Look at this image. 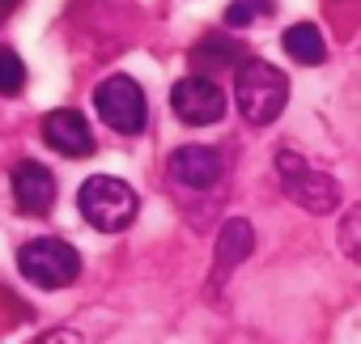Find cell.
<instances>
[{
    "label": "cell",
    "mask_w": 361,
    "mask_h": 344,
    "mask_svg": "<svg viewBox=\"0 0 361 344\" xmlns=\"http://www.w3.org/2000/svg\"><path fill=\"white\" fill-rule=\"evenodd\" d=\"M285 51L298 60V64H323L327 56V43H323V30L314 22H298L285 30Z\"/></svg>",
    "instance_id": "8fae6325"
},
{
    "label": "cell",
    "mask_w": 361,
    "mask_h": 344,
    "mask_svg": "<svg viewBox=\"0 0 361 344\" xmlns=\"http://www.w3.org/2000/svg\"><path fill=\"white\" fill-rule=\"evenodd\" d=\"M43 140L64 157H90L94 153V132H90L85 115L73 106H60L43 119Z\"/></svg>",
    "instance_id": "ba28073f"
},
{
    "label": "cell",
    "mask_w": 361,
    "mask_h": 344,
    "mask_svg": "<svg viewBox=\"0 0 361 344\" xmlns=\"http://www.w3.org/2000/svg\"><path fill=\"white\" fill-rule=\"evenodd\" d=\"M255 13H272V0H238L226 9V26H247Z\"/></svg>",
    "instance_id": "5bb4252c"
},
{
    "label": "cell",
    "mask_w": 361,
    "mask_h": 344,
    "mask_svg": "<svg viewBox=\"0 0 361 344\" xmlns=\"http://www.w3.org/2000/svg\"><path fill=\"white\" fill-rule=\"evenodd\" d=\"M18 5H22V0H0V22H5V18L18 9Z\"/></svg>",
    "instance_id": "e0dca14e"
},
{
    "label": "cell",
    "mask_w": 361,
    "mask_h": 344,
    "mask_svg": "<svg viewBox=\"0 0 361 344\" xmlns=\"http://www.w3.org/2000/svg\"><path fill=\"white\" fill-rule=\"evenodd\" d=\"M13 200L22 213L30 217H47L51 204H56V175L43 166V161H18L13 166Z\"/></svg>",
    "instance_id": "52a82bcc"
},
{
    "label": "cell",
    "mask_w": 361,
    "mask_h": 344,
    "mask_svg": "<svg viewBox=\"0 0 361 344\" xmlns=\"http://www.w3.org/2000/svg\"><path fill=\"white\" fill-rule=\"evenodd\" d=\"M289 102V77L268 60H247L234 77V106L251 128L272 123Z\"/></svg>",
    "instance_id": "6da1fadb"
},
{
    "label": "cell",
    "mask_w": 361,
    "mask_h": 344,
    "mask_svg": "<svg viewBox=\"0 0 361 344\" xmlns=\"http://www.w3.org/2000/svg\"><path fill=\"white\" fill-rule=\"evenodd\" d=\"M251 247H255V230H251V221H243V217H234V221H226L221 226V234H217V255H213V289L251 255Z\"/></svg>",
    "instance_id": "30bf717a"
},
{
    "label": "cell",
    "mask_w": 361,
    "mask_h": 344,
    "mask_svg": "<svg viewBox=\"0 0 361 344\" xmlns=\"http://www.w3.org/2000/svg\"><path fill=\"white\" fill-rule=\"evenodd\" d=\"M230 60H243V47L226 35H209L192 51V64H200V68H230Z\"/></svg>",
    "instance_id": "7c38bea8"
},
{
    "label": "cell",
    "mask_w": 361,
    "mask_h": 344,
    "mask_svg": "<svg viewBox=\"0 0 361 344\" xmlns=\"http://www.w3.org/2000/svg\"><path fill=\"white\" fill-rule=\"evenodd\" d=\"M340 242H344V251L357 259V209H348V217H344V238H340Z\"/></svg>",
    "instance_id": "2e32d148"
},
{
    "label": "cell",
    "mask_w": 361,
    "mask_h": 344,
    "mask_svg": "<svg viewBox=\"0 0 361 344\" xmlns=\"http://www.w3.org/2000/svg\"><path fill=\"white\" fill-rule=\"evenodd\" d=\"M30 344H85V340H81V331H73V327H51V331H43V336L30 340Z\"/></svg>",
    "instance_id": "9a60e30c"
},
{
    "label": "cell",
    "mask_w": 361,
    "mask_h": 344,
    "mask_svg": "<svg viewBox=\"0 0 361 344\" xmlns=\"http://www.w3.org/2000/svg\"><path fill=\"white\" fill-rule=\"evenodd\" d=\"M94 106L102 115V123H111L115 132H140L145 119H149V106H145V90L140 81H132L128 73H115L106 77L98 90H94Z\"/></svg>",
    "instance_id": "5b68a950"
},
{
    "label": "cell",
    "mask_w": 361,
    "mask_h": 344,
    "mask_svg": "<svg viewBox=\"0 0 361 344\" xmlns=\"http://www.w3.org/2000/svg\"><path fill=\"white\" fill-rule=\"evenodd\" d=\"M170 179L174 183H183V188H213L221 179V153L209 149V145H183V149H174L170 153Z\"/></svg>",
    "instance_id": "9c48e42d"
},
{
    "label": "cell",
    "mask_w": 361,
    "mask_h": 344,
    "mask_svg": "<svg viewBox=\"0 0 361 344\" xmlns=\"http://www.w3.org/2000/svg\"><path fill=\"white\" fill-rule=\"evenodd\" d=\"M77 204H81V217H85L94 230H102V234H119V230H128V226L136 221V209H140L136 192H132L123 179H111V175H94V179H85Z\"/></svg>",
    "instance_id": "7a4b0ae2"
},
{
    "label": "cell",
    "mask_w": 361,
    "mask_h": 344,
    "mask_svg": "<svg viewBox=\"0 0 361 344\" xmlns=\"http://www.w3.org/2000/svg\"><path fill=\"white\" fill-rule=\"evenodd\" d=\"M26 85V64L13 47H0V94H18Z\"/></svg>",
    "instance_id": "4fadbf2b"
},
{
    "label": "cell",
    "mask_w": 361,
    "mask_h": 344,
    "mask_svg": "<svg viewBox=\"0 0 361 344\" xmlns=\"http://www.w3.org/2000/svg\"><path fill=\"white\" fill-rule=\"evenodd\" d=\"M276 179L285 188V196L293 204H302L306 213H331L340 204V188L331 175H323V170H314L306 157H298L293 149H281L276 153Z\"/></svg>",
    "instance_id": "3957f363"
},
{
    "label": "cell",
    "mask_w": 361,
    "mask_h": 344,
    "mask_svg": "<svg viewBox=\"0 0 361 344\" xmlns=\"http://www.w3.org/2000/svg\"><path fill=\"white\" fill-rule=\"evenodd\" d=\"M170 106H174V115L183 119V123L204 128V123H217L226 115V94H221L217 81L192 73V77H183V81L170 90Z\"/></svg>",
    "instance_id": "8992f818"
},
{
    "label": "cell",
    "mask_w": 361,
    "mask_h": 344,
    "mask_svg": "<svg viewBox=\"0 0 361 344\" xmlns=\"http://www.w3.org/2000/svg\"><path fill=\"white\" fill-rule=\"evenodd\" d=\"M18 268L39 289H64L81 276V255L64 238H35L18 251Z\"/></svg>",
    "instance_id": "277c9868"
}]
</instances>
